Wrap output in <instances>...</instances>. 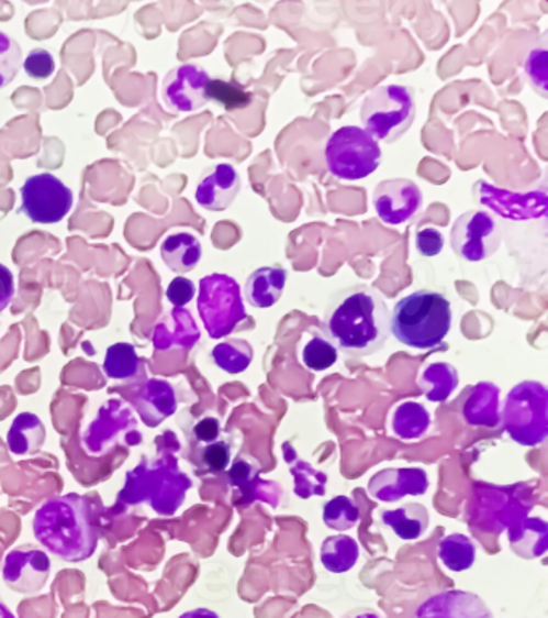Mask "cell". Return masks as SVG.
Returning <instances> with one entry per match:
<instances>
[{"mask_svg": "<svg viewBox=\"0 0 548 618\" xmlns=\"http://www.w3.org/2000/svg\"><path fill=\"white\" fill-rule=\"evenodd\" d=\"M391 312L374 288L353 286L333 295L322 319V333L338 352L351 357L370 356L387 345Z\"/></svg>", "mask_w": 548, "mask_h": 618, "instance_id": "obj_1", "label": "cell"}, {"mask_svg": "<svg viewBox=\"0 0 548 618\" xmlns=\"http://www.w3.org/2000/svg\"><path fill=\"white\" fill-rule=\"evenodd\" d=\"M33 531L45 551L66 562L88 561L99 544L89 520L88 503L78 495L45 501L34 514Z\"/></svg>", "mask_w": 548, "mask_h": 618, "instance_id": "obj_2", "label": "cell"}, {"mask_svg": "<svg viewBox=\"0 0 548 618\" xmlns=\"http://www.w3.org/2000/svg\"><path fill=\"white\" fill-rule=\"evenodd\" d=\"M452 328V305L440 291H414L401 298L391 312L394 339L414 350H432L446 340Z\"/></svg>", "mask_w": 548, "mask_h": 618, "instance_id": "obj_3", "label": "cell"}, {"mask_svg": "<svg viewBox=\"0 0 548 618\" xmlns=\"http://www.w3.org/2000/svg\"><path fill=\"white\" fill-rule=\"evenodd\" d=\"M193 482L180 471L176 457L166 456L154 463L138 464L126 477L118 501L127 506L148 505L159 516H175L186 501Z\"/></svg>", "mask_w": 548, "mask_h": 618, "instance_id": "obj_4", "label": "cell"}, {"mask_svg": "<svg viewBox=\"0 0 548 618\" xmlns=\"http://www.w3.org/2000/svg\"><path fill=\"white\" fill-rule=\"evenodd\" d=\"M417 114L414 89L402 85L380 86L364 100L360 109L362 130L374 141L394 144L414 123Z\"/></svg>", "mask_w": 548, "mask_h": 618, "instance_id": "obj_5", "label": "cell"}, {"mask_svg": "<svg viewBox=\"0 0 548 618\" xmlns=\"http://www.w3.org/2000/svg\"><path fill=\"white\" fill-rule=\"evenodd\" d=\"M502 423L513 442L539 446L548 435V391L546 385L525 380L513 387L505 399Z\"/></svg>", "mask_w": 548, "mask_h": 618, "instance_id": "obj_6", "label": "cell"}, {"mask_svg": "<svg viewBox=\"0 0 548 618\" xmlns=\"http://www.w3.org/2000/svg\"><path fill=\"white\" fill-rule=\"evenodd\" d=\"M197 307L211 339L231 335L248 318L241 286L227 274H210L200 280Z\"/></svg>", "mask_w": 548, "mask_h": 618, "instance_id": "obj_7", "label": "cell"}, {"mask_svg": "<svg viewBox=\"0 0 548 618\" xmlns=\"http://www.w3.org/2000/svg\"><path fill=\"white\" fill-rule=\"evenodd\" d=\"M383 159L380 144L362 128L343 126L329 135L325 163L329 175L343 180H359L377 172Z\"/></svg>", "mask_w": 548, "mask_h": 618, "instance_id": "obj_8", "label": "cell"}, {"mask_svg": "<svg viewBox=\"0 0 548 618\" xmlns=\"http://www.w3.org/2000/svg\"><path fill=\"white\" fill-rule=\"evenodd\" d=\"M501 243V224L484 210H470L461 214L450 231V246L461 262H484L497 252Z\"/></svg>", "mask_w": 548, "mask_h": 618, "instance_id": "obj_9", "label": "cell"}, {"mask_svg": "<svg viewBox=\"0 0 548 618\" xmlns=\"http://www.w3.org/2000/svg\"><path fill=\"white\" fill-rule=\"evenodd\" d=\"M20 194V211L36 224H57L71 211L75 201L71 189L51 173L27 177Z\"/></svg>", "mask_w": 548, "mask_h": 618, "instance_id": "obj_10", "label": "cell"}, {"mask_svg": "<svg viewBox=\"0 0 548 618\" xmlns=\"http://www.w3.org/2000/svg\"><path fill=\"white\" fill-rule=\"evenodd\" d=\"M120 440L126 444L141 443L137 420L127 402L109 399L82 433V446L92 456H102Z\"/></svg>", "mask_w": 548, "mask_h": 618, "instance_id": "obj_11", "label": "cell"}, {"mask_svg": "<svg viewBox=\"0 0 548 618\" xmlns=\"http://www.w3.org/2000/svg\"><path fill=\"white\" fill-rule=\"evenodd\" d=\"M211 76L195 64H183L172 68L163 79L161 97L166 109L175 113H190L203 109L208 99Z\"/></svg>", "mask_w": 548, "mask_h": 618, "instance_id": "obj_12", "label": "cell"}, {"mask_svg": "<svg viewBox=\"0 0 548 618\" xmlns=\"http://www.w3.org/2000/svg\"><path fill=\"white\" fill-rule=\"evenodd\" d=\"M51 567V558L40 548L33 544L15 548L3 562V582L19 595H36L47 583Z\"/></svg>", "mask_w": 548, "mask_h": 618, "instance_id": "obj_13", "label": "cell"}, {"mask_svg": "<svg viewBox=\"0 0 548 618\" xmlns=\"http://www.w3.org/2000/svg\"><path fill=\"white\" fill-rule=\"evenodd\" d=\"M373 207L384 224H404L422 211L423 194L414 180L402 177L383 180L374 189Z\"/></svg>", "mask_w": 548, "mask_h": 618, "instance_id": "obj_14", "label": "cell"}, {"mask_svg": "<svg viewBox=\"0 0 548 618\" xmlns=\"http://www.w3.org/2000/svg\"><path fill=\"white\" fill-rule=\"evenodd\" d=\"M473 192L478 203L513 221L534 220L537 217H546L547 213V194L544 190L526 194L506 192L495 189L485 180H478Z\"/></svg>", "mask_w": 548, "mask_h": 618, "instance_id": "obj_15", "label": "cell"}, {"mask_svg": "<svg viewBox=\"0 0 548 618\" xmlns=\"http://www.w3.org/2000/svg\"><path fill=\"white\" fill-rule=\"evenodd\" d=\"M242 190V177L231 163L204 169L195 189V200L208 211H225Z\"/></svg>", "mask_w": 548, "mask_h": 618, "instance_id": "obj_16", "label": "cell"}, {"mask_svg": "<svg viewBox=\"0 0 548 618\" xmlns=\"http://www.w3.org/2000/svg\"><path fill=\"white\" fill-rule=\"evenodd\" d=\"M429 488L422 467L383 468L370 478L369 495L381 503H398L405 496H423Z\"/></svg>", "mask_w": 548, "mask_h": 618, "instance_id": "obj_17", "label": "cell"}, {"mask_svg": "<svg viewBox=\"0 0 548 618\" xmlns=\"http://www.w3.org/2000/svg\"><path fill=\"white\" fill-rule=\"evenodd\" d=\"M412 618H494L488 604L474 593L447 589L420 604Z\"/></svg>", "mask_w": 548, "mask_h": 618, "instance_id": "obj_18", "label": "cell"}, {"mask_svg": "<svg viewBox=\"0 0 548 618\" xmlns=\"http://www.w3.org/2000/svg\"><path fill=\"white\" fill-rule=\"evenodd\" d=\"M135 411L145 426L155 429L177 411V394L175 387L163 378H148L135 395Z\"/></svg>", "mask_w": 548, "mask_h": 618, "instance_id": "obj_19", "label": "cell"}, {"mask_svg": "<svg viewBox=\"0 0 548 618\" xmlns=\"http://www.w3.org/2000/svg\"><path fill=\"white\" fill-rule=\"evenodd\" d=\"M152 342L158 352L193 349L200 342V329L192 312L183 308L172 309L155 325Z\"/></svg>", "mask_w": 548, "mask_h": 618, "instance_id": "obj_20", "label": "cell"}, {"mask_svg": "<svg viewBox=\"0 0 548 618\" xmlns=\"http://www.w3.org/2000/svg\"><path fill=\"white\" fill-rule=\"evenodd\" d=\"M501 388L491 382H480L468 390V397L465 398L461 415L467 423L474 427H494L501 426Z\"/></svg>", "mask_w": 548, "mask_h": 618, "instance_id": "obj_21", "label": "cell"}, {"mask_svg": "<svg viewBox=\"0 0 548 618\" xmlns=\"http://www.w3.org/2000/svg\"><path fill=\"white\" fill-rule=\"evenodd\" d=\"M288 271L280 265L264 266L253 271L245 284V300L253 308L273 307L286 290Z\"/></svg>", "mask_w": 548, "mask_h": 618, "instance_id": "obj_22", "label": "cell"}, {"mask_svg": "<svg viewBox=\"0 0 548 618\" xmlns=\"http://www.w3.org/2000/svg\"><path fill=\"white\" fill-rule=\"evenodd\" d=\"M508 541L518 558H543L548 550V523L539 517H525L508 527Z\"/></svg>", "mask_w": 548, "mask_h": 618, "instance_id": "obj_23", "label": "cell"}, {"mask_svg": "<svg viewBox=\"0 0 548 618\" xmlns=\"http://www.w3.org/2000/svg\"><path fill=\"white\" fill-rule=\"evenodd\" d=\"M201 256H203V246L200 239L190 232H176L161 243L163 262L177 274L195 269L201 262Z\"/></svg>", "mask_w": 548, "mask_h": 618, "instance_id": "obj_24", "label": "cell"}, {"mask_svg": "<svg viewBox=\"0 0 548 618\" xmlns=\"http://www.w3.org/2000/svg\"><path fill=\"white\" fill-rule=\"evenodd\" d=\"M45 443V426L33 412H22L13 419L7 433L9 451L15 456L40 453Z\"/></svg>", "mask_w": 548, "mask_h": 618, "instance_id": "obj_25", "label": "cell"}, {"mask_svg": "<svg viewBox=\"0 0 548 618\" xmlns=\"http://www.w3.org/2000/svg\"><path fill=\"white\" fill-rule=\"evenodd\" d=\"M381 522L390 527L401 540L414 541L423 537L429 526L428 509L418 503H407L401 508L383 510Z\"/></svg>", "mask_w": 548, "mask_h": 618, "instance_id": "obj_26", "label": "cell"}, {"mask_svg": "<svg viewBox=\"0 0 548 618\" xmlns=\"http://www.w3.org/2000/svg\"><path fill=\"white\" fill-rule=\"evenodd\" d=\"M283 457H286L288 468L294 477V493L298 498L307 499L311 496H325L328 477L322 471L312 467L307 461L298 456L290 442L283 443Z\"/></svg>", "mask_w": 548, "mask_h": 618, "instance_id": "obj_27", "label": "cell"}, {"mask_svg": "<svg viewBox=\"0 0 548 618\" xmlns=\"http://www.w3.org/2000/svg\"><path fill=\"white\" fill-rule=\"evenodd\" d=\"M459 373L449 363H433L418 373L417 385L426 399L443 402L459 387Z\"/></svg>", "mask_w": 548, "mask_h": 618, "instance_id": "obj_28", "label": "cell"}, {"mask_svg": "<svg viewBox=\"0 0 548 618\" xmlns=\"http://www.w3.org/2000/svg\"><path fill=\"white\" fill-rule=\"evenodd\" d=\"M429 426L432 416L422 402H401L391 416V430L401 440H420L426 435Z\"/></svg>", "mask_w": 548, "mask_h": 618, "instance_id": "obj_29", "label": "cell"}, {"mask_svg": "<svg viewBox=\"0 0 548 618\" xmlns=\"http://www.w3.org/2000/svg\"><path fill=\"white\" fill-rule=\"evenodd\" d=\"M359 543L348 534L325 538L321 548V562L332 574H346L359 561Z\"/></svg>", "mask_w": 548, "mask_h": 618, "instance_id": "obj_30", "label": "cell"}, {"mask_svg": "<svg viewBox=\"0 0 548 618\" xmlns=\"http://www.w3.org/2000/svg\"><path fill=\"white\" fill-rule=\"evenodd\" d=\"M214 364L231 376L245 373L251 366L255 350L243 339H227L211 352Z\"/></svg>", "mask_w": 548, "mask_h": 618, "instance_id": "obj_31", "label": "cell"}, {"mask_svg": "<svg viewBox=\"0 0 548 618\" xmlns=\"http://www.w3.org/2000/svg\"><path fill=\"white\" fill-rule=\"evenodd\" d=\"M438 555L450 572H465L477 561V547L467 534L452 533L439 541Z\"/></svg>", "mask_w": 548, "mask_h": 618, "instance_id": "obj_32", "label": "cell"}, {"mask_svg": "<svg viewBox=\"0 0 548 618\" xmlns=\"http://www.w3.org/2000/svg\"><path fill=\"white\" fill-rule=\"evenodd\" d=\"M142 371V360L131 343L120 342L107 350L103 361V373L114 380H130L138 377Z\"/></svg>", "mask_w": 548, "mask_h": 618, "instance_id": "obj_33", "label": "cell"}, {"mask_svg": "<svg viewBox=\"0 0 548 618\" xmlns=\"http://www.w3.org/2000/svg\"><path fill=\"white\" fill-rule=\"evenodd\" d=\"M301 361L307 369L322 373L338 361V350L322 332H314L309 336L301 350Z\"/></svg>", "mask_w": 548, "mask_h": 618, "instance_id": "obj_34", "label": "cell"}, {"mask_svg": "<svg viewBox=\"0 0 548 618\" xmlns=\"http://www.w3.org/2000/svg\"><path fill=\"white\" fill-rule=\"evenodd\" d=\"M322 517L328 529L348 531L359 523L360 509L348 496H335L325 503Z\"/></svg>", "mask_w": 548, "mask_h": 618, "instance_id": "obj_35", "label": "cell"}, {"mask_svg": "<svg viewBox=\"0 0 548 618\" xmlns=\"http://www.w3.org/2000/svg\"><path fill=\"white\" fill-rule=\"evenodd\" d=\"M208 99L214 100L228 111L242 110L251 103V93L237 82L211 79L210 86H208Z\"/></svg>", "mask_w": 548, "mask_h": 618, "instance_id": "obj_36", "label": "cell"}, {"mask_svg": "<svg viewBox=\"0 0 548 618\" xmlns=\"http://www.w3.org/2000/svg\"><path fill=\"white\" fill-rule=\"evenodd\" d=\"M22 67V47L12 36L0 31V89L7 88L19 76Z\"/></svg>", "mask_w": 548, "mask_h": 618, "instance_id": "obj_37", "label": "cell"}, {"mask_svg": "<svg viewBox=\"0 0 548 618\" xmlns=\"http://www.w3.org/2000/svg\"><path fill=\"white\" fill-rule=\"evenodd\" d=\"M548 51L546 41L529 52L525 62L527 81L543 97L548 96Z\"/></svg>", "mask_w": 548, "mask_h": 618, "instance_id": "obj_38", "label": "cell"}, {"mask_svg": "<svg viewBox=\"0 0 548 618\" xmlns=\"http://www.w3.org/2000/svg\"><path fill=\"white\" fill-rule=\"evenodd\" d=\"M232 460L231 443L225 440H216V442L204 444L198 453V465L201 471L211 472V474H221L227 471Z\"/></svg>", "mask_w": 548, "mask_h": 618, "instance_id": "obj_39", "label": "cell"}, {"mask_svg": "<svg viewBox=\"0 0 548 618\" xmlns=\"http://www.w3.org/2000/svg\"><path fill=\"white\" fill-rule=\"evenodd\" d=\"M282 498V486L276 484V482L262 481V478L258 477L251 485L246 486L241 492V498L234 499V503L237 506H246L255 501H264L269 503L272 508H277Z\"/></svg>", "mask_w": 548, "mask_h": 618, "instance_id": "obj_40", "label": "cell"}, {"mask_svg": "<svg viewBox=\"0 0 548 618\" xmlns=\"http://www.w3.org/2000/svg\"><path fill=\"white\" fill-rule=\"evenodd\" d=\"M261 474V464L248 454H238L227 471L228 485L237 492H243Z\"/></svg>", "mask_w": 548, "mask_h": 618, "instance_id": "obj_41", "label": "cell"}, {"mask_svg": "<svg viewBox=\"0 0 548 618\" xmlns=\"http://www.w3.org/2000/svg\"><path fill=\"white\" fill-rule=\"evenodd\" d=\"M24 73L31 79H47L55 73L54 55L45 48H34L23 62Z\"/></svg>", "mask_w": 548, "mask_h": 618, "instance_id": "obj_42", "label": "cell"}, {"mask_svg": "<svg viewBox=\"0 0 548 618\" xmlns=\"http://www.w3.org/2000/svg\"><path fill=\"white\" fill-rule=\"evenodd\" d=\"M195 284L182 276L172 279L171 284L166 288V298L175 308L187 307L195 298Z\"/></svg>", "mask_w": 548, "mask_h": 618, "instance_id": "obj_43", "label": "cell"}, {"mask_svg": "<svg viewBox=\"0 0 548 618\" xmlns=\"http://www.w3.org/2000/svg\"><path fill=\"white\" fill-rule=\"evenodd\" d=\"M415 246L420 255L425 258L438 256L444 249L443 234L436 228H425L415 235Z\"/></svg>", "mask_w": 548, "mask_h": 618, "instance_id": "obj_44", "label": "cell"}, {"mask_svg": "<svg viewBox=\"0 0 548 618\" xmlns=\"http://www.w3.org/2000/svg\"><path fill=\"white\" fill-rule=\"evenodd\" d=\"M222 427L220 419L213 418V416H206L201 420H198L195 427H193V437L198 443H213L221 439Z\"/></svg>", "mask_w": 548, "mask_h": 618, "instance_id": "obj_45", "label": "cell"}, {"mask_svg": "<svg viewBox=\"0 0 548 618\" xmlns=\"http://www.w3.org/2000/svg\"><path fill=\"white\" fill-rule=\"evenodd\" d=\"M13 297H15V279L12 271L0 263V312L9 307Z\"/></svg>", "mask_w": 548, "mask_h": 618, "instance_id": "obj_46", "label": "cell"}, {"mask_svg": "<svg viewBox=\"0 0 548 618\" xmlns=\"http://www.w3.org/2000/svg\"><path fill=\"white\" fill-rule=\"evenodd\" d=\"M342 618H387L378 610L370 609V607H357V609L349 610Z\"/></svg>", "mask_w": 548, "mask_h": 618, "instance_id": "obj_47", "label": "cell"}, {"mask_svg": "<svg viewBox=\"0 0 548 618\" xmlns=\"http://www.w3.org/2000/svg\"><path fill=\"white\" fill-rule=\"evenodd\" d=\"M179 618H221V616L220 614L214 613V610L200 607V609H193L189 610V613H183Z\"/></svg>", "mask_w": 548, "mask_h": 618, "instance_id": "obj_48", "label": "cell"}, {"mask_svg": "<svg viewBox=\"0 0 548 618\" xmlns=\"http://www.w3.org/2000/svg\"><path fill=\"white\" fill-rule=\"evenodd\" d=\"M0 618H16L15 614L5 606V604L0 603Z\"/></svg>", "mask_w": 548, "mask_h": 618, "instance_id": "obj_49", "label": "cell"}]
</instances>
